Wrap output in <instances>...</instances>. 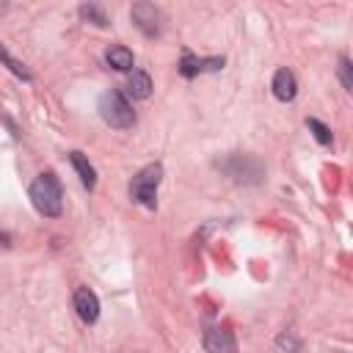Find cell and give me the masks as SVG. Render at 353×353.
<instances>
[{
    "instance_id": "obj_6",
    "label": "cell",
    "mask_w": 353,
    "mask_h": 353,
    "mask_svg": "<svg viewBox=\"0 0 353 353\" xmlns=\"http://www.w3.org/2000/svg\"><path fill=\"white\" fill-rule=\"evenodd\" d=\"M74 309H77V317L83 320V323H97V317H99V298H97V292L94 290H88V287H77V292H74Z\"/></svg>"
},
{
    "instance_id": "obj_16",
    "label": "cell",
    "mask_w": 353,
    "mask_h": 353,
    "mask_svg": "<svg viewBox=\"0 0 353 353\" xmlns=\"http://www.w3.org/2000/svg\"><path fill=\"white\" fill-rule=\"evenodd\" d=\"M11 245V234L8 232H0V248H8Z\"/></svg>"
},
{
    "instance_id": "obj_15",
    "label": "cell",
    "mask_w": 353,
    "mask_h": 353,
    "mask_svg": "<svg viewBox=\"0 0 353 353\" xmlns=\"http://www.w3.org/2000/svg\"><path fill=\"white\" fill-rule=\"evenodd\" d=\"M350 69H353V66H350V61H347V58H342V61H339V80H342V85H345L347 91H353V77H350Z\"/></svg>"
},
{
    "instance_id": "obj_8",
    "label": "cell",
    "mask_w": 353,
    "mask_h": 353,
    "mask_svg": "<svg viewBox=\"0 0 353 353\" xmlns=\"http://www.w3.org/2000/svg\"><path fill=\"white\" fill-rule=\"evenodd\" d=\"M270 88H273V97H276V99L290 102V99H295V94H298V80H295V74H292L290 69H279V72L273 74Z\"/></svg>"
},
{
    "instance_id": "obj_14",
    "label": "cell",
    "mask_w": 353,
    "mask_h": 353,
    "mask_svg": "<svg viewBox=\"0 0 353 353\" xmlns=\"http://www.w3.org/2000/svg\"><path fill=\"white\" fill-rule=\"evenodd\" d=\"M306 127L312 130V135L317 138V143H331V130L323 124V121H317V119H306Z\"/></svg>"
},
{
    "instance_id": "obj_10",
    "label": "cell",
    "mask_w": 353,
    "mask_h": 353,
    "mask_svg": "<svg viewBox=\"0 0 353 353\" xmlns=\"http://www.w3.org/2000/svg\"><path fill=\"white\" fill-rule=\"evenodd\" d=\"M127 94L132 99H146L152 94V77L141 69H132V74L127 77Z\"/></svg>"
},
{
    "instance_id": "obj_3",
    "label": "cell",
    "mask_w": 353,
    "mask_h": 353,
    "mask_svg": "<svg viewBox=\"0 0 353 353\" xmlns=\"http://www.w3.org/2000/svg\"><path fill=\"white\" fill-rule=\"evenodd\" d=\"M160 179H163V165H160V163H152V165L141 168V171L132 176V182H130V199L152 210V207L157 204Z\"/></svg>"
},
{
    "instance_id": "obj_2",
    "label": "cell",
    "mask_w": 353,
    "mask_h": 353,
    "mask_svg": "<svg viewBox=\"0 0 353 353\" xmlns=\"http://www.w3.org/2000/svg\"><path fill=\"white\" fill-rule=\"evenodd\" d=\"M99 116H102V121L110 124L113 130H127V127L135 124V110H132V105H130L127 97H124L121 91H116V88H110V91H105V94L99 97Z\"/></svg>"
},
{
    "instance_id": "obj_5",
    "label": "cell",
    "mask_w": 353,
    "mask_h": 353,
    "mask_svg": "<svg viewBox=\"0 0 353 353\" xmlns=\"http://www.w3.org/2000/svg\"><path fill=\"white\" fill-rule=\"evenodd\" d=\"M223 63H226L223 58H196V55L185 52L176 69H179L182 77H196V74H204V72H221Z\"/></svg>"
},
{
    "instance_id": "obj_13",
    "label": "cell",
    "mask_w": 353,
    "mask_h": 353,
    "mask_svg": "<svg viewBox=\"0 0 353 353\" xmlns=\"http://www.w3.org/2000/svg\"><path fill=\"white\" fill-rule=\"evenodd\" d=\"M0 61H3V63H6V66H8V69L17 74V77H22V80H30V72L25 69V63H22V61H17V58H14V55H11V52H8L3 44H0Z\"/></svg>"
},
{
    "instance_id": "obj_7",
    "label": "cell",
    "mask_w": 353,
    "mask_h": 353,
    "mask_svg": "<svg viewBox=\"0 0 353 353\" xmlns=\"http://www.w3.org/2000/svg\"><path fill=\"white\" fill-rule=\"evenodd\" d=\"M204 350L207 353H234V336L232 331L212 325L204 331Z\"/></svg>"
},
{
    "instance_id": "obj_1",
    "label": "cell",
    "mask_w": 353,
    "mask_h": 353,
    "mask_svg": "<svg viewBox=\"0 0 353 353\" xmlns=\"http://www.w3.org/2000/svg\"><path fill=\"white\" fill-rule=\"evenodd\" d=\"M30 201L47 218L61 215V210H63V190H61V182H58V176L52 171L39 174L33 179V185H30Z\"/></svg>"
},
{
    "instance_id": "obj_4",
    "label": "cell",
    "mask_w": 353,
    "mask_h": 353,
    "mask_svg": "<svg viewBox=\"0 0 353 353\" xmlns=\"http://www.w3.org/2000/svg\"><path fill=\"white\" fill-rule=\"evenodd\" d=\"M130 17H132V22L138 25V30L143 36H160V30H163V14L152 3H135L130 8Z\"/></svg>"
},
{
    "instance_id": "obj_11",
    "label": "cell",
    "mask_w": 353,
    "mask_h": 353,
    "mask_svg": "<svg viewBox=\"0 0 353 353\" xmlns=\"http://www.w3.org/2000/svg\"><path fill=\"white\" fill-rule=\"evenodd\" d=\"M105 61H108V66H113L116 72H130V69H132V52H130L127 47H121V44L108 47Z\"/></svg>"
},
{
    "instance_id": "obj_9",
    "label": "cell",
    "mask_w": 353,
    "mask_h": 353,
    "mask_svg": "<svg viewBox=\"0 0 353 353\" xmlns=\"http://www.w3.org/2000/svg\"><path fill=\"white\" fill-rule=\"evenodd\" d=\"M69 163H72V168L77 171L83 188L94 190V188H97V171H94V165L85 160V154H83V152H72V154H69Z\"/></svg>"
},
{
    "instance_id": "obj_12",
    "label": "cell",
    "mask_w": 353,
    "mask_h": 353,
    "mask_svg": "<svg viewBox=\"0 0 353 353\" xmlns=\"http://www.w3.org/2000/svg\"><path fill=\"white\" fill-rule=\"evenodd\" d=\"M80 17L88 19V22H94V25H99V28L108 25V14H105V8L97 6V3H83V6H80Z\"/></svg>"
}]
</instances>
